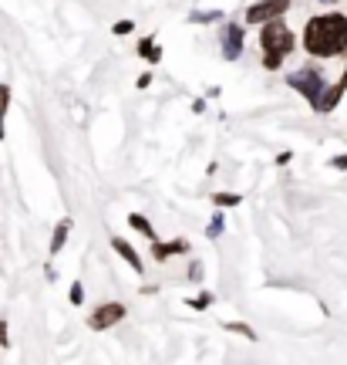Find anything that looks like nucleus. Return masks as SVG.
I'll return each instance as SVG.
<instances>
[{
	"mask_svg": "<svg viewBox=\"0 0 347 365\" xmlns=\"http://www.w3.org/2000/svg\"><path fill=\"white\" fill-rule=\"evenodd\" d=\"M213 203H216V207H240V203H243V196L240 193H216L213 196Z\"/></svg>",
	"mask_w": 347,
	"mask_h": 365,
	"instance_id": "obj_14",
	"label": "nucleus"
},
{
	"mask_svg": "<svg viewBox=\"0 0 347 365\" xmlns=\"http://www.w3.org/2000/svg\"><path fill=\"white\" fill-rule=\"evenodd\" d=\"M226 328H230V331H236V335H246V339H257L250 328H246V325H236V322H226Z\"/></svg>",
	"mask_w": 347,
	"mask_h": 365,
	"instance_id": "obj_17",
	"label": "nucleus"
},
{
	"mask_svg": "<svg viewBox=\"0 0 347 365\" xmlns=\"http://www.w3.org/2000/svg\"><path fill=\"white\" fill-rule=\"evenodd\" d=\"M304 48L314 58H334L347 48V17L344 14H324L314 17L304 31Z\"/></svg>",
	"mask_w": 347,
	"mask_h": 365,
	"instance_id": "obj_1",
	"label": "nucleus"
},
{
	"mask_svg": "<svg viewBox=\"0 0 347 365\" xmlns=\"http://www.w3.org/2000/svg\"><path fill=\"white\" fill-rule=\"evenodd\" d=\"M287 7H290V0H260L246 11V24H267L273 17H280Z\"/></svg>",
	"mask_w": 347,
	"mask_h": 365,
	"instance_id": "obj_4",
	"label": "nucleus"
},
{
	"mask_svg": "<svg viewBox=\"0 0 347 365\" xmlns=\"http://www.w3.org/2000/svg\"><path fill=\"white\" fill-rule=\"evenodd\" d=\"M189 21L193 24H213V21H223V11H193Z\"/></svg>",
	"mask_w": 347,
	"mask_h": 365,
	"instance_id": "obj_13",
	"label": "nucleus"
},
{
	"mask_svg": "<svg viewBox=\"0 0 347 365\" xmlns=\"http://www.w3.org/2000/svg\"><path fill=\"white\" fill-rule=\"evenodd\" d=\"M112 247H115V254H122V257H125V264H129V267H135V271L142 274V257H139V250L132 247L129 240H122V237H112Z\"/></svg>",
	"mask_w": 347,
	"mask_h": 365,
	"instance_id": "obj_8",
	"label": "nucleus"
},
{
	"mask_svg": "<svg viewBox=\"0 0 347 365\" xmlns=\"http://www.w3.org/2000/svg\"><path fill=\"white\" fill-rule=\"evenodd\" d=\"M189 304H193V308H206V304H209V294H199V298L189 301Z\"/></svg>",
	"mask_w": 347,
	"mask_h": 365,
	"instance_id": "obj_20",
	"label": "nucleus"
},
{
	"mask_svg": "<svg viewBox=\"0 0 347 365\" xmlns=\"http://www.w3.org/2000/svg\"><path fill=\"white\" fill-rule=\"evenodd\" d=\"M132 31V21H118L115 24V34H129Z\"/></svg>",
	"mask_w": 347,
	"mask_h": 365,
	"instance_id": "obj_19",
	"label": "nucleus"
},
{
	"mask_svg": "<svg viewBox=\"0 0 347 365\" xmlns=\"http://www.w3.org/2000/svg\"><path fill=\"white\" fill-rule=\"evenodd\" d=\"M125 318V304H102V308H95L91 312V318H88V325L95 328V331H105V328H112V325H118Z\"/></svg>",
	"mask_w": 347,
	"mask_h": 365,
	"instance_id": "obj_5",
	"label": "nucleus"
},
{
	"mask_svg": "<svg viewBox=\"0 0 347 365\" xmlns=\"http://www.w3.org/2000/svg\"><path fill=\"white\" fill-rule=\"evenodd\" d=\"M186 250H189L186 240H172V244H159V240H152L155 261H166V257H172V254H186Z\"/></svg>",
	"mask_w": 347,
	"mask_h": 365,
	"instance_id": "obj_9",
	"label": "nucleus"
},
{
	"mask_svg": "<svg viewBox=\"0 0 347 365\" xmlns=\"http://www.w3.org/2000/svg\"><path fill=\"white\" fill-rule=\"evenodd\" d=\"M290 88H297L304 98H307L310 105L321 98V91H324V78H321V71H314V68H304V71H294L290 75Z\"/></svg>",
	"mask_w": 347,
	"mask_h": 365,
	"instance_id": "obj_3",
	"label": "nucleus"
},
{
	"mask_svg": "<svg viewBox=\"0 0 347 365\" xmlns=\"http://www.w3.org/2000/svg\"><path fill=\"white\" fill-rule=\"evenodd\" d=\"M81 291H85V287H81V281H75V284H71V304H81V298H85Z\"/></svg>",
	"mask_w": 347,
	"mask_h": 365,
	"instance_id": "obj_18",
	"label": "nucleus"
},
{
	"mask_svg": "<svg viewBox=\"0 0 347 365\" xmlns=\"http://www.w3.org/2000/svg\"><path fill=\"white\" fill-rule=\"evenodd\" d=\"M240 51H243V27H240V24H226V44H223V54H226L230 61H236V58H240Z\"/></svg>",
	"mask_w": 347,
	"mask_h": 365,
	"instance_id": "obj_6",
	"label": "nucleus"
},
{
	"mask_svg": "<svg viewBox=\"0 0 347 365\" xmlns=\"http://www.w3.org/2000/svg\"><path fill=\"white\" fill-rule=\"evenodd\" d=\"M189 277H193V281H199V277H203V267H199V264H193V267H189Z\"/></svg>",
	"mask_w": 347,
	"mask_h": 365,
	"instance_id": "obj_22",
	"label": "nucleus"
},
{
	"mask_svg": "<svg viewBox=\"0 0 347 365\" xmlns=\"http://www.w3.org/2000/svg\"><path fill=\"white\" fill-rule=\"evenodd\" d=\"M260 44H263V65L270 68H280L283 58L294 51V34H290V27L283 24L280 17H273L263 24V34H260Z\"/></svg>",
	"mask_w": 347,
	"mask_h": 365,
	"instance_id": "obj_2",
	"label": "nucleus"
},
{
	"mask_svg": "<svg viewBox=\"0 0 347 365\" xmlns=\"http://www.w3.org/2000/svg\"><path fill=\"white\" fill-rule=\"evenodd\" d=\"M341 85H344V88H347V71H344V78H341Z\"/></svg>",
	"mask_w": 347,
	"mask_h": 365,
	"instance_id": "obj_24",
	"label": "nucleus"
},
{
	"mask_svg": "<svg viewBox=\"0 0 347 365\" xmlns=\"http://www.w3.org/2000/svg\"><path fill=\"white\" fill-rule=\"evenodd\" d=\"M331 166H334V170H347V153H344V156H337Z\"/></svg>",
	"mask_w": 347,
	"mask_h": 365,
	"instance_id": "obj_21",
	"label": "nucleus"
},
{
	"mask_svg": "<svg viewBox=\"0 0 347 365\" xmlns=\"http://www.w3.org/2000/svg\"><path fill=\"white\" fill-rule=\"evenodd\" d=\"M139 54L145 58V61H152V65H155V61H162V51H159V44H155L152 38H142L139 41Z\"/></svg>",
	"mask_w": 347,
	"mask_h": 365,
	"instance_id": "obj_10",
	"label": "nucleus"
},
{
	"mask_svg": "<svg viewBox=\"0 0 347 365\" xmlns=\"http://www.w3.org/2000/svg\"><path fill=\"white\" fill-rule=\"evenodd\" d=\"M129 223H132V227H135V230H139V234H145V237H149V240H159V237H155V230H152V223L145 220L142 213H129Z\"/></svg>",
	"mask_w": 347,
	"mask_h": 365,
	"instance_id": "obj_12",
	"label": "nucleus"
},
{
	"mask_svg": "<svg viewBox=\"0 0 347 365\" xmlns=\"http://www.w3.org/2000/svg\"><path fill=\"white\" fill-rule=\"evenodd\" d=\"M68 234H71V220H61L58 223V230H54V240H51V254H58V250L68 244Z\"/></svg>",
	"mask_w": 347,
	"mask_h": 365,
	"instance_id": "obj_11",
	"label": "nucleus"
},
{
	"mask_svg": "<svg viewBox=\"0 0 347 365\" xmlns=\"http://www.w3.org/2000/svg\"><path fill=\"white\" fill-rule=\"evenodd\" d=\"M0 345L7 349V328H4V325H0Z\"/></svg>",
	"mask_w": 347,
	"mask_h": 365,
	"instance_id": "obj_23",
	"label": "nucleus"
},
{
	"mask_svg": "<svg viewBox=\"0 0 347 365\" xmlns=\"http://www.w3.org/2000/svg\"><path fill=\"white\" fill-rule=\"evenodd\" d=\"M7 105H11V88L0 85V139H4V115H7Z\"/></svg>",
	"mask_w": 347,
	"mask_h": 365,
	"instance_id": "obj_15",
	"label": "nucleus"
},
{
	"mask_svg": "<svg viewBox=\"0 0 347 365\" xmlns=\"http://www.w3.org/2000/svg\"><path fill=\"white\" fill-rule=\"evenodd\" d=\"M219 234H223V213H216V217H213V223H209V230H206V237H213V240H216Z\"/></svg>",
	"mask_w": 347,
	"mask_h": 365,
	"instance_id": "obj_16",
	"label": "nucleus"
},
{
	"mask_svg": "<svg viewBox=\"0 0 347 365\" xmlns=\"http://www.w3.org/2000/svg\"><path fill=\"white\" fill-rule=\"evenodd\" d=\"M327 4H334V0H327Z\"/></svg>",
	"mask_w": 347,
	"mask_h": 365,
	"instance_id": "obj_25",
	"label": "nucleus"
},
{
	"mask_svg": "<svg viewBox=\"0 0 347 365\" xmlns=\"http://www.w3.org/2000/svg\"><path fill=\"white\" fill-rule=\"evenodd\" d=\"M344 85H331V88H324L321 91V98H317V102H314V108H317V112H334V105L341 102V95H344Z\"/></svg>",
	"mask_w": 347,
	"mask_h": 365,
	"instance_id": "obj_7",
	"label": "nucleus"
}]
</instances>
